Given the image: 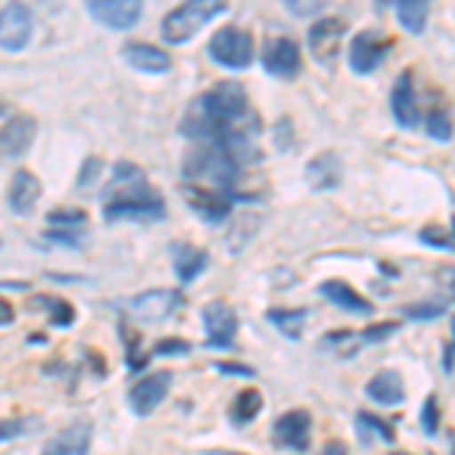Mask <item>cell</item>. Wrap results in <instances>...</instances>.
Returning <instances> with one entry per match:
<instances>
[{
    "mask_svg": "<svg viewBox=\"0 0 455 455\" xmlns=\"http://www.w3.org/2000/svg\"><path fill=\"white\" fill-rule=\"evenodd\" d=\"M0 116H4V104H0Z\"/></svg>",
    "mask_w": 455,
    "mask_h": 455,
    "instance_id": "48",
    "label": "cell"
},
{
    "mask_svg": "<svg viewBox=\"0 0 455 455\" xmlns=\"http://www.w3.org/2000/svg\"><path fill=\"white\" fill-rule=\"evenodd\" d=\"M310 431H313V419L307 410H289V413H283L280 419L274 422L276 443L295 452H304L307 446H310Z\"/></svg>",
    "mask_w": 455,
    "mask_h": 455,
    "instance_id": "16",
    "label": "cell"
},
{
    "mask_svg": "<svg viewBox=\"0 0 455 455\" xmlns=\"http://www.w3.org/2000/svg\"><path fill=\"white\" fill-rule=\"evenodd\" d=\"M182 173H186L188 186H204V188H216V192L228 195L234 201V186H237L240 167L234 164V158L228 156L222 146L216 143H197L192 152L182 161Z\"/></svg>",
    "mask_w": 455,
    "mask_h": 455,
    "instance_id": "2",
    "label": "cell"
},
{
    "mask_svg": "<svg viewBox=\"0 0 455 455\" xmlns=\"http://www.w3.org/2000/svg\"><path fill=\"white\" fill-rule=\"evenodd\" d=\"M285 10H289L291 12V16H298V19H307V16H319V12L322 10H325V4H291V0H289V4H285Z\"/></svg>",
    "mask_w": 455,
    "mask_h": 455,
    "instance_id": "40",
    "label": "cell"
},
{
    "mask_svg": "<svg viewBox=\"0 0 455 455\" xmlns=\"http://www.w3.org/2000/svg\"><path fill=\"white\" fill-rule=\"evenodd\" d=\"M28 428H31V422H28V419H0V443H4V440H12V437L25 435Z\"/></svg>",
    "mask_w": 455,
    "mask_h": 455,
    "instance_id": "37",
    "label": "cell"
},
{
    "mask_svg": "<svg viewBox=\"0 0 455 455\" xmlns=\"http://www.w3.org/2000/svg\"><path fill=\"white\" fill-rule=\"evenodd\" d=\"M440 403L437 398L431 395V398H425V407H422V428L428 431V435H437L440 431Z\"/></svg>",
    "mask_w": 455,
    "mask_h": 455,
    "instance_id": "35",
    "label": "cell"
},
{
    "mask_svg": "<svg viewBox=\"0 0 455 455\" xmlns=\"http://www.w3.org/2000/svg\"><path fill=\"white\" fill-rule=\"evenodd\" d=\"M171 383H173L171 371H156V373H149V377L137 379L128 392L131 410H134L137 416H152L161 403H164L167 392H171Z\"/></svg>",
    "mask_w": 455,
    "mask_h": 455,
    "instance_id": "8",
    "label": "cell"
},
{
    "mask_svg": "<svg viewBox=\"0 0 455 455\" xmlns=\"http://www.w3.org/2000/svg\"><path fill=\"white\" fill-rule=\"evenodd\" d=\"M182 195H186V204L192 207L197 216L207 219L210 225H219L228 219L231 212V197L216 192V188H204V186H182Z\"/></svg>",
    "mask_w": 455,
    "mask_h": 455,
    "instance_id": "17",
    "label": "cell"
},
{
    "mask_svg": "<svg viewBox=\"0 0 455 455\" xmlns=\"http://www.w3.org/2000/svg\"><path fill=\"white\" fill-rule=\"evenodd\" d=\"M219 373H237V377H255L252 368H243V364H212Z\"/></svg>",
    "mask_w": 455,
    "mask_h": 455,
    "instance_id": "42",
    "label": "cell"
},
{
    "mask_svg": "<svg viewBox=\"0 0 455 455\" xmlns=\"http://www.w3.org/2000/svg\"><path fill=\"white\" fill-rule=\"evenodd\" d=\"M419 240H422L425 246H431V249H446V252L452 249V231L443 222L425 225L422 231H419Z\"/></svg>",
    "mask_w": 455,
    "mask_h": 455,
    "instance_id": "33",
    "label": "cell"
},
{
    "mask_svg": "<svg viewBox=\"0 0 455 455\" xmlns=\"http://www.w3.org/2000/svg\"><path fill=\"white\" fill-rule=\"evenodd\" d=\"M182 298L173 289H152L137 295L134 300H128V313L140 322H164L180 310Z\"/></svg>",
    "mask_w": 455,
    "mask_h": 455,
    "instance_id": "10",
    "label": "cell"
},
{
    "mask_svg": "<svg viewBox=\"0 0 455 455\" xmlns=\"http://www.w3.org/2000/svg\"><path fill=\"white\" fill-rule=\"evenodd\" d=\"M98 167H100V161H98V158H88L85 171H83V176H79V186H88V182H92L94 176H98V173H94Z\"/></svg>",
    "mask_w": 455,
    "mask_h": 455,
    "instance_id": "43",
    "label": "cell"
},
{
    "mask_svg": "<svg viewBox=\"0 0 455 455\" xmlns=\"http://www.w3.org/2000/svg\"><path fill=\"white\" fill-rule=\"evenodd\" d=\"M347 36V21L343 19H319L313 21L307 43H310V52L319 64H331L337 52H340V43Z\"/></svg>",
    "mask_w": 455,
    "mask_h": 455,
    "instance_id": "11",
    "label": "cell"
},
{
    "mask_svg": "<svg viewBox=\"0 0 455 455\" xmlns=\"http://www.w3.org/2000/svg\"><path fill=\"white\" fill-rule=\"evenodd\" d=\"M182 134L197 143L222 146L237 167L261 158V122L249 107L246 88L234 79L216 83L188 107L186 119H182Z\"/></svg>",
    "mask_w": 455,
    "mask_h": 455,
    "instance_id": "1",
    "label": "cell"
},
{
    "mask_svg": "<svg viewBox=\"0 0 455 455\" xmlns=\"http://www.w3.org/2000/svg\"><path fill=\"white\" fill-rule=\"evenodd\" d=\"M304 176L313 188H319V192H325V188H337L343 180V161L337 152L325 149L322 156H315L310 164H307Z\"/></svg>",
    "mask_w": 455,
    "mask_h": 455,
    "instance_id": "21",
    "label": "cell"
},
{
    "mask_svg": "<svg viewBox=\"0 0 455 455\" xmlns=\"http://www.w3.org/2000/svg\"><path fill=\"white\" fill-rule=\"evenodd\" d=\"M46 222L52 231H68V234H76L79 228H85L88 222V212L85 210H52L46 216Z\"/></svg>",
    "mask_w": 455,
    "mask_h": 455,
    "instance_id": "30",
    "label": "cell"
},
{
    "mask_svg": "<svg viewBox=\"0 0 455 455\" xmlns=\"http://www.w3.org/2000/svg\"><path fill=\"white\" fill-rule=\"evenodd\" d=\"M392 116L401 128H419V100H416L413 70H401L392 85Z\"/></svg>",
    "mask_w": 455,
    "mask_h": 455,
    "instance_id": "14",
    "label": "cell"
},
{
    "mask_svg": "<svg viewBox=\"0 0 455 455\" xmlns=\"http://www.w3.org/2000/svg\"><path fill=\"white\" fill-rule=\"evenodd\" d=\"M207 455H246V452H231V450H212Z\"/></svg>",
    "mask_w": 455,
    "mask_h": 455,
    "instance_id": "46",
    "label": "cell"
},
{
    "mask_svg": "<svg viewBox=\"0 0 455 455\" xmlns=\"http://www.w3.org/2000/svg\"><path fill=\"white\" fill-rule=\"evenodd\" d=\"M443 313H446V304H440V300H419V304L403 307V315H407V319H416V322L440 319Z\"/></svg>",
    "mask_w": 455,
    "mask_h": 455,
    "instance_id": "34",
    "label": "cell"
},
{
    "mask_svg": "<svg viewBox=\"0 0 455 455\" xmlns=\"http://www.w3.org/2000/svg\"><path fill=\"white\" fill-rule=\"evenodd\" d=\"M16 322V307L6 298H0V325H12Z\"/></svg>",
    "mask_w": 455,
    "mask_h": 455,
    "instance_id": "41",
    "label": "cell"
},
{
    "mask_svg": "<svg viewBox=\"0 0 455 455\" xmlns=\"http://www.w3.org/2000/svg\"><path fill=\"white\" fill-rule=\"evenodd\" d=\"M225 12H228V4H222V0H188V4L167 12L164 21H161V36H164V43H171V46H182V43L192 40L204 25H210L212 19L225 16Z\"/></svg>",
    "mask_w": 455,
    "mask_h": 455,
    "instance_id": "3",
    "label": "cell"
},
{
    "mask_svg": "<svg viewBox=\"0 0 455 455\" xmlns=\"http://www.w3.org/2000/svg\"><path fill=\"white\" fill-rule=\"evenodd\" d=\"M40 195H43V186H40V180H36V173L16 171V173H12V182H10V195H6V204H10L12 212H19V216H28V212L36 207Z\"/></svg>",
    "mask_w": 455,
    "mask_h": 455,
    "instance_id": "20",
    "label": "cell"
},
{
    "mask_svg": "<svg viewBox=\"0 0 455 455\" xmlns=\"http://www.w3.org/2000/svg\"><path fill=\"white\" fill-rule=\"evenodd\" d=\"M368 398L383 403V407H395V403H401L407 398V392H403V379L398 371H379L377 377H371L368 383Z\"/></svg>",
    "mask_w": 455,
    "mask_h": 455,
    "instance_id": "25",
    "label": "cell"
},
{
    "mask_svg": "<svg viewBox=\"0 0 455 455\" xmlns=\"http://www.w3.org/2000/svg\"><path fill=\"white\" fill-rule=\"evenodd\" d=\"M171 255H173V270L182 283H195L210 264L207 249H197L192 243H173Z\"/></svg>",
    "mask_w": 455,
    "mask_h": 455,
    "instance_id": "24",
    "label": "cell"
},
{
    "mask_svg": "<svg viewBox=\"0 0 455 455\" xmlns=\"http://www.w3.org/2000/svg\"><path fill=\"white\" fill-rule=\"evenodd\" d=\"M395 331H398V322H379V325H368L358 337L373 347V343H383L386 337H392Z\"/></svg>",
    "mask_w": 455,
    "mask_h": 455,
    "instance_id": "36",
    "label": "cell"
},
{
    "mask_svg": "<svg viewBox=\"0 0 455 455\" xmlns=\"http://www.w3.org/2000/svg\"><path fill=\"white\" fill-rule=\"evenodd\" d=\"M188 349L192 347H188L186 340H161L152 352H156V355H188Z\"/></svg>",
    "mask_w": 455,
    "mask_h": 455,
    "instance_id": "39",
    "label": "cell"
},
{
    "mask_svg": "<svg viewBox=\"0 0 455 455\" xmlns=\"http://www.w3.org/2000/svg\"><path fill=\"white\" fill-rule=\"evenodd\" d=\"M322 455H349L347 446L340 443V440H328L325 446H322Z\"/></svg>",
    "mask_w": 455,
    "mask_h": 455,
    "instance_id": "44",
    "label": "cell"
},
{
    "mask_svg": "<svg viewBox=\"0 0 455 455\" xmlns=\"http://www.w3.org/2000/svg\"><path fill=\"white\" fill-rule=\"evenodd\" d=\"M267 322L274 328H280L289 340H298V337L304 334L307 310H285V307H274V310H267Z\"/></svg>",
    "mask_w": 455,
    "mask_h": 455,
    "instance_id": "27",
    "label": "cell"
},
{
    "mask_svg": "<svg viewBox=\"0 0 455 455\" xmlns=\"http://www.w3.org/2000/svg\"><path fill=\"white\" fill-rule=\"evenodd\" d=\"M274 146L280 152L291 149V122L289 119H280V122L274 124Z\"/></svg>",
    "mask_w": 455,
    "mask_h": 455,
    "instance_id": "38",
    "label": "cell"
},
{
    "mask_svg": "<svg viewBox=\"0 0 455 455\" xmlns=\"http://www.w3.org/2000/svg\"><path fill=\"white\" fill-rule=\"evenodd\" d=\"M204 331H207V343L216 349H231L237 340V313L225 300H210L201 313Z\"/></svg>",
    "mask_w": 455,
    "mask_h": 455,
    "instance_id": "6",
    "label": "cell"
},
{
    "mask_svg": "<svg viewBox=\"0 0 455 455\" xmlns=\"http://www.w3.org/2000/svg\"><path fill=\"white\" fill-rule=\"evenodd\" d=\"M388 455H407V452H388Z\"/></svg>",
    "mask_w": 455,
    "mask_h": 455,
    "instance_id": "47",
    "label": "cell"
},
{
    "mask_svg": "<svg viewBox=\"0 0 455 455\" xmlns=\"http://www.w3.org/2000/svg\"><path fill=\"white\" fill-rule=\"evenodd\" d=\"M124 61L131 64L134 70L140 73H164L171 70V55L164 52V49L152 46V43H128V46L122 49Z\"/></svg>",
    "mask_w": 455,
    "mask_h": 455,
    "instance_id": "23",
    "label": "cell"
},
{
    "mask_svg": "<svg viewBox=\"0 0 455 455\" xmlns=\"http://www.w3.org/2000/svg\"><path fill=\"white\" fill-rule=\"evenodd\" d=\"M34 16L25 4H6L0 10V46L6 52H21L31 43Z\"/></svg>",
    "mask_w": 455,
    "mask_h": 455,
    "instance_id": "7",
    "label": "cell"
},
{
    "mask_svg": "<svg viewBox=\"0 0 455 455\" xmlns=\"http://www.w3.org/2000/svg\"><path fill=\"white\" fill-rule=\"evenodd\" d=\"M428 134L435 137L440 143H450L452 140V116H450V107H435L428 116Z\"/></svg>",
    "mask_w": 455,
    "mask_h": 455,
    "instance_id": "31",
    "label": "cell"
},
{
    "mask_svg": "<svg viewBox=\"0 0 455 455\" xmlns=\"http://www.w3.org/2000/svg\"><path fill=\"white\" fill-rule=\"evenodd\" d=\"M319 291L331 300L334 307H340V310H347L352 315H373V304L364 295H358L355 289H352L349 283L343 280H325L319 285Z\"/></svg>",
    "mask_w": 455,
    "mask_h": 455,
    "instance_id": "22",
    "label": "cell"
},
{
    "mask_svg": "<svg viewBox=\"0 0 455 455\" xmlns=\"http://www.w3.org/2000/svg\"><path fill=\"white\" fill-rule=\"evenodd\" d=\"M152 195H158V192L146 182L140 167L131 164V161H119V164L113 167V180H109L104 188V204L140 201V197H152Z\"/></svg>",
    "mask_w": 455,
    "mask_h": 455,
    "instance_id": "5",
    "label": "cell"
},
{
    "mask_svg": "<svg viewBox=\"0 0 455 455\" xmlns=\"http://www.w3.org/2000/svg\"><path fill=\"white\" fill-rule=\"evenodd\" d=\"M388 49H392V40H383V36L373 31H358L349 40V49H347L349 68L355 73H362V76H368V73H373L383 64Z\"/></svg>",
    "mask_w": 455,
    "mask_h": 455,
    "instance_id": "9",
    "label": "cell"
},
{
    "mask_svg": "<svg viewBox=\"0 0 455 455\" xmlns=\"http://www.w3.org/2000/svg\"><path fill=\"white\" fill-rule=\"evenodd\" d=\"M264 70L276 79H295L300 73V46L289 36H276L264 49Z\"/></svg>",
    "mask_w": 455,
    "mask_h": 455,
    "instance_id": "13",
    "label": "cell"
},
{
    "mask_svg": "<svg viewBox=\"0 0 455 455\" xmlns=\"http://www.w3.org/2000/svg\"><path fill=\"white\" fill-rule=\"evenodd\" d=\"M88 12L100 21V25L113 28V31H128L143 16L140 0H92Z\"/></svg>",
    "mask_w": 455,
    "mask_h": 455,
    "instance_id": "12",
    "label": "cell"
},
{
    "mask_svg": "<svg viewBox=\"0 0 455 455\" xmlns=\"http://www.w3.org/2000/svg\"><path fill=\"white\" fill-rule=\"evenodd\" d=\"M31 307H43V310H49V322L58 328H70L73 319H76V310H73V304H68L64 298H49V295H40L31 300Z\"/></svg>",
    "mask_w": 455,
    "mask_h": 455,
    "instance_id": "29",
    "label": "cell"
},
{
    "mask_svg": "<svg viewBox=\"0 0 455 455\" xmlns=\"http://www.w3.org/2000/svg\"><path fill=\"white\" fill-rule=\"evenodd\" d=\"M428 12H431V6L425 4V0H401V4H395V16H398L401 28H407L410 34L425 31Z\"/></svg>",
    "mask_w": 455,
    "mask_h": 455,
    "instance_id": "26",
    "label": "cell"
},
{
    "mask_svg": "<svg viewBox=\"0 0 455 455\" xmlns=\"http://www.w3.org/2000/svg\"><path fill=\"white\" fill-rule=\"evenodd\" d=\"M88 450H92V425L73 422L64 431H58L55 440H49L40 455H88Z\"/></svg>",
    "mask_w": 455,
    "mask_h": 455,
    "instance_id": "19",
    "label": "cell"
},
{
    "mask_svg": "<svg viewBox=\"0 0 455 455\" xmlns=\"http://www.w3.org/2000/svg\"><path fill=\"white\" fill-rule=\"evenodd\" d=\"M358 428H362V435H373L383 443H395V428L373 413H358Z\"/></svg>",
    "mask_w": 455,
    "mask_h": 455,
    "instance_id": "32",
    "label": "cell"
},
{
    "mask_svg": "<svg viewBox=\"0 0 455 455\" xmlns=\"http://www.w3.org/2000/svg\"><path fill=\"white\" fill-rule=\"evenodd\" d=\"M210 61H216L225 70H246L255 58V40L252 34L237 25L219 28L207 43Z\"/></svg>",
    "mask_w": 455,
    "mask_h": 455,
    "instance_id": "4",
    "label": "cell"
},
{
    "mask_svg": "<svg viewBox=\"0 0 455 455\" xmlns=\"http://www.w3.org/2000/svg\"><path fill=\"white\" fill-rule=\"evenodd\" d=\"M452 358H455L452 340H446V343H443V373H452Z\"/></svg>",
    "mask_w": 455,
    "mask_h": 455,
    "instance_id": "45",
    "label": "cell"
},
{
    "mask_svg": "<svg viewBox=\"0 0 455 455\" xmlns=\"http://www.w3.org/2000/svg\"><path fill=\"white\" fill-rule=\"evenodd\" d=\"M164 201L161 195H152V197H140V201H113V204H104V219L109 222H158L164 219Z\"/></svg>",
    "mask_w": 455,
    "mask_h": 455,
    "instance_id": "15",
    "label": "cell"
},
{
    "mask_svg": "<svg viewBox=\"0 0 455 455\" xmlns=\"http://www.w3.org/2000/svg\"><path fill=\"white\" fill-rule=\"evenodd\" d=\"M264 407V398L261 392H255V388H249V392H240L237 398L231 403V422L234 425H249L255 419V416L261 413Z\"/></svg>",
    "mask_w": 455,
    "mask_h": 455,
    "instance_id": "28",
    "label": "cell"
},
{
    "mask_svg": "<svg viewBox=\"0 0 455 455\" xmlns=\"http://www.w3.org/2000/svg\"><path fill=\"white\" fill-rule=\"evenodd\" d=\"M34 134H36V122L31 116H12V119L0 128V152H4L6 158L25 156L34 143Z\"/></svg>",
    "mask_w": 455,
    "mask_h": 455,
    "instance_id": "18",
    "label": "cell"
}]
</instances>
